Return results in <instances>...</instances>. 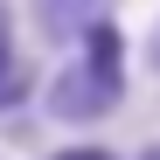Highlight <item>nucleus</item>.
Returning a JSON list of instances; mask_svg holds the SVG:
<instances>
[{
  "mask_svg": "<svg viewBox=\"0 0 160 160\" xmlns=\"http://www.w3.org/2000/svg\"><path fill=\"white\" fill-rule=\"evenodd\" d=\"M118 104H125V35H118V21H91L84 42H77V56L56 70V84H49V118L98 125V118H112Z\"/></svg>",
  "mask_w": 160,
  "mask_h": 160,
  "instance_id": "obj_1",
  "label": "nucleus"
},
{
  "mask_svg": "<svg viewBox=\"0 0 160 160\" xmlns=\"http://www.w3.org/2000/svg\"><path fill=\"white\" fill-rule=\"evenodd\" d=\"M35 21L49 42H84L91 21H104V0H35Z\"/></svg>",
  "mask_w": 160,
  "mask_h": 160,
  "instance_id": "obj_2",
  "label": "nucleus"
},
{
  "mask_svg": "<svg viewBox=\"0 0 160 160\" xmlns=\"http://www.w3.org/2000/svg\"><path fill=\"white\" fill-rule=\"evenodd\" d=\"M21 63H14V14H7V0H0V84H7Z\"/></svg>",
  "mask_w": 160,
  "mask_h": 160,
  "instance_id": "obj_3",
  "label": "nucleus"
},
{
  "mask_svg": "<svg viewBox=\"0 0 160 160\" xmlns=\"http://www.w3.org/2000/svg\"><path fill=\"white\" fill-rule=\"evenodd\" d=\"M49 160H118L112 146H63V153H49Z\"/></svg>",
  "mask_w": 160,
  "mask_h": 160,
  "instance_id": "obj_4",
  "label": "nucleus"
},
{
  "mask_svg": "<svg viewBox=\"0 0 160 160\" xmlns=\"http://www.w3.org/2000/svg\"><path fill=\"white\" fill-rule=\"evenodd\" d=\"M21 98H28V77H21V70H14V77H7V84H0V112H7V104H21Z\"/></svg>",
  "mask_w": 160,
  "mask_h": 160,
  "instance_id": "obj_5",
  "label": "nucleus"
},
{
  "mask_svg": "<svg viewBox=\"0 0 160 160\" xmlns=\"http://www.w3.org/2000/svg\"><path fill=\"white\" fill-rule=\"evenodd\" d=\"M146 63H153V70H160V28H153V42H146Z\"/></svg>",
  "mask_w": 160,
  "mask_h": 160,
  "instance_id": "obj_6",
  "label": "nucleus"
},
{
  "mask_svg": "<svg viewBox=\"0 0 160 160\" xmlns=\"http://www.w3.org/2000/svg\"><path fill=\"white\" fill-rule=\"evenodd\" d=\"M139 160H160V139H153V146H139Z\"/></svg>",
  "mask_w": 160,
  "mask_h": 160,
  "instance_id": "obj_7",
  "label": "nucleus"
}]
</instances>
